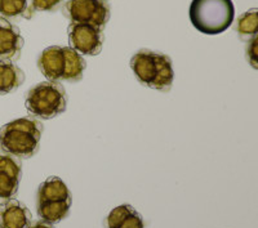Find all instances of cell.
<instances>
[{"label": "cell", "mask_w": 258, "mask_h": 228, "mask_svg": "<svg viewBox=\"0 0 258 228\" xmlns=\"http://www.w3.org/2000/svg\"><path fill=\"white\" fill-rule=\"evenodd\" d=\"M63 3V0H31L34 12H54Z\"/></svg>", "instance_id": "cell-17"}, {"label": "cell", "mask_w": 258, "mask_h": 228, "mask_svg": "<svg viewBox=\"0 0 258 228\" xmlns=\"http://www.w3.org/2000/svg\"><path fill=\"white\" fill-rule=\"evenodd\" d=\"M68 34L70 48L77 50L80 56H97L102 50L105 35L98 27L71 22Z\"/></svg>", "instance_id": "cell-7"}, {"label": "cell", "mask_w": 258, "mask_h": 228, "mask_svg": "<svg viewBox=\"0 0 258 228\" xmlns=\"http://www.w3.org/2000/svg\"><path fill=\"white\" fill-rule=\"evenodd\" d=\"M248 44H246L245 52H246V59L249 62V64L252 66L253 68H258L257 64V43H258V38L257 35L253 36L250 40L246 41Z\"/></svg>", "instance_id": "cell-18"}, {"label": "cell", "mask_w": 258, "mask_h": 228, "mask_svg": "<svg viewBox=\"0 0 258 228\" xmlns=\"http://www.w3.org/2000/svg\"><path fill=\"white\" fill-rule=\"evenodd\" d=\"M32 215L26 205L18 200H9L0 208V227L2 228H29Z\"/></svg>", "instance_id": "cell-10"}, {"label": "cell", "mask_w": 258, "mask_h": 228, "mask_svg": "<svg viewBox=\"0 0 258 228\" xmlns=\"http://www.w3.org/2000/svg\"><path fill=\"white\" fill-rule=\"evenodd\" d=\"M188 12L194 27L206 35L222 34L235 17L231 0H192Z\"/></svg>", "instance_id": "cell-4"}, {"label": "cell", "mask_w": 258, "mask_h": 228, "mask_svg": "<svg viewBox=\"0 0 258 228\" xmlns=\"http://www.w3.org/2000/svg\"><path fill=\"white\" fill-rule=\"evenodd\" d=\"M29 228H54L53 224H49V223H45L43 220H36V222L31 223Z\"/></svg>", "instance_id": "cell-19"}, {"label": "cell", "mask_w": 258, "mask_h": 228, "mask_svg": "<svg viewBox=\"0 0 258 228\" xmlns=\"http://www.w3.org/2000/svg\"><path fill=\"white\" fill-rule=\"evenodd\" d=\"M235 30L238 31L241 40L248 41L257 35L258 31V11L255 8L249 9L240 15L235 25Z\"/></svg>", "instance_id": "cell-16"}, {"label": "cell", "mask_w": 258, "mask_h": 228, "mask_svg": "<svg viewBox=\"0 0 258 228\" xmlns=\"http://www.w3.org/2000/svg\"><path fill=\"white\" fill-rule=\"evenodd\" d=\"M106 228H145L144 219L131 205L114 208L105 220Z\"/></svg>", "instance_id": "cell-11"}, {"label": "cell", "mask_w": 258, "mask_h": 228, "mask_svg": "<svg viewBox=\"0 0 258 228\" xmlns=\"http://www.w3.org/2000/svg\"><path fill=\"white\" fill-rule=\"evenodd\" d=\"M34 13L31 0H0V16L6 20L20 17L30 20Z\"/></svg>", "instance_id": "cell-15"}, {"label": "cell", "mask_w": 258, "mask_h": 228, "mask_svg": "<svg viewBox=\"0 0 258 228\" xmlns=\"http://www.w3.org/2000/svg\"><path fill=\"white\" fill-rule=\"evenodd\" d=\"M63 15L74 24L103 30L110 20V4L107 0H69L64 3Z\"/></svg>", "instance_id": "cell-6"}, {"label": "cell", "mask_w": 258, "mask_h": 228, "mask_svg": "<svg viewBox=\"0 0 258 228\" xmlns=\"http://www.w3.org/2000/svg\"><path fill=\"white\" fill-rule=\"evenodd\" d=\"M131 68L137 80L147 88L168 92L172 88L174 71L172 59L160 52L141 49L131 58Z\"/></svg>", "instance_id": "cell-3"}, {"label": "cell", "mask_w": 258, "mask_h": 228, "mask_svg": "<svg viewBox=\"0 0 258 228\" xmlns=\"http://www.w3.org/2000/svg\"><path fill=\"white\" fill-rule=\"evenodd\" d=\"M25 106L34 117L49 120L66 111L68 96L59 83L43 82L27 92Z\"/></svg>", "instance_id": "cell-5"}, {"label": "cell", "mask_w": 258, "mask_h": 228, "mask_svg": "<svg viewBox=\"0 0 258 228\" xmlns=\"http://www.w3.org/2000/svg\"><path fill=\"white\" fill-rule=\"evenodd\" d=\"M43 124L32 117H21L0 129V149L17 159H29L38 152Z\"/></svg>", "instance_id": "cell-1"}, {"label": "cell", "mask_w": 258, "mask_h": 228, "mask_svg": "<svg viewBox=\"0 0 258 228\" xmlns=\"http://www.w3.org/2000/svg\"><path fill=\"white\" fill-rule=\"evenodd\" d=\"M0 228H2V227H0Z\"/></svg>", "instance_id": "cell-20"}, {"label": "cell", "mask_w": 258, "mask_h": 228, "mask_svg": "<svg viewBox=\"0 0 258 228\" xmlns=\"http://www.w3.org/2000/svg\"><path fill=\"white\" fill-rule=\"evenodd\" d=\"M38 67L48 82H79L83 79L87 62L70 47L52 45L41 52Z\"/></svg>", "instance_id": "cell-2"}, {"label": "cell", "mask_w": 258, "mask_h": 228, "mask_svg": "<svg viewBox=\"0 0 258 228\" xmlns=\"http://www.w3.org/2000/svg\"><path fill=\"white\" fill-rule=\"evenodd\" d=\"M73 200L64 201L38 202V215L40 220L49 224H56L69 215Z\"/></svg>", "instance_id": "cell-14"}, {"label": "cell", "mask_w": 258, "mask_h": 228, "mask_svg": "<svg viewBox=\"0 0 258 228\" xmlns=\"http://www.w3.org/2000/svg\"><path fill=\"white\" fill-rule=\"evenodd\" d=\"M25 83V72L8 59H0V96L8 94Z\"/></svg>", "instance_id": "cell-13"}, {"label": "cell", "mask_w": 258, "mask_h": 228, "mask_svg": "<svg viewBox=\"0 0 258 228\" xmlns=\"http://www.w3.org/2000/svg\"><path fill=\"white\" fill-rule=\"evenodd\" d=\"M38 202L73 200L68 186L58 177H48L38 188Z\"/></svg>", "instance_id": "cell-12"}, {"label": "cell", "mask_w": 258, "mask_h": 228, "mask_svg": "<svg viewBox=\"0 0 258 228\" xmlns=\"http://www.w3.org/2000/svg\"><path fill=\"white\" fill-rule=\"evenodd\" d=\"M24 48V38L16 25L0 17V59H17Z\"/></svg>", "instance_id": "cell-9"}, {"label": "cell", "mask_w": 258, "mask_h": 228, "mask_svg": "<svg viewBox=\"0 0 258 228\" xmlns=\"http://www.w3.org/2000/svg\"><path fill=\"white\" fill-rule=\"evenodd\" d=\"M20 159L11 155H0V205H4L17 195L21 176Z\"/></svg>", "instance_id": "cell-8"}]
</instances>
